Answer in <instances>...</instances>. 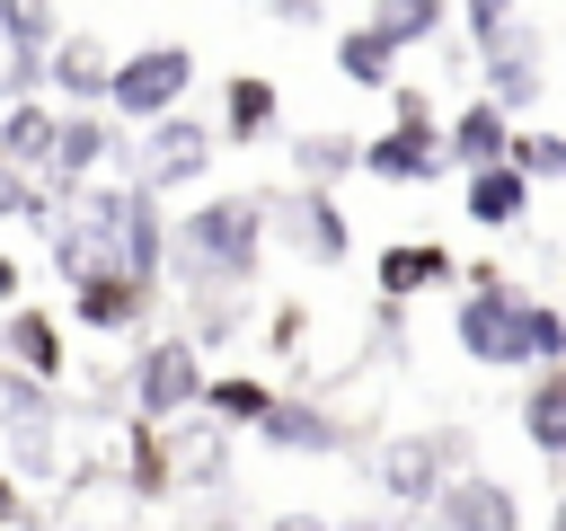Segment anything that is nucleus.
<instances>
[{
  "mask_svg": "<svg viewBox=\"0 0 566 531\" xmlns=\"http://www.w3.org/2000/svg\"><path fill=\"white\" fill-rule=\"evenodd\" d=\"M256 204H239V195H212V204H195L186 221H177V266H186V283H239L248 266H256Z\"/></svg>",
  "mask_w": 566,
  "mask_h": 531,
  "instance_id": "nucleus-1",
  "label": "nucleus"
},
{
  "mask_svg": "<svg viewBox=\"0 0 566 531\" xmlns=\"http://www.w3.org/2000/svg\"><path fill=\"white\" fill-rule=\"evenodd\" d=\"M186 80H195V53H186V44H150V53L106 62V97H115V115H133V124H159V115L186 97Z\"/></svg>",
  "mask_w": 566,
  "mask_h": 531,
  "instance_id": "nucleus-2",
  "label": "nucleus"
},
{
  "mask_svg": "<svg viewBox=\"0 0 566 531\" xmlns=\"http://www.w3.org/2000/svg\"><path fill=\"white\" fill-rule=\"evenodd\" d=\"M195 398H203L195 345H177V336L142 345V363H133V407H142V416H177V407H195Z\"/></svg>",
  "mask_w": 566,
  "mask_h": 531,
  "instance_id": "nucleus-3",
  "label": "nucleus"
},
{
  "mask_svg": "<svg viewBox=\"0 0 566 531\" xmlns=\"http://www.w3.org/2000/svg\"><path fill=\"white\" fill-rule=\"evenodd\" d=\"M486 80H495V88H486V106H495V115H513V106H531V97L548 88V80H539V35H531L522 18L486 35Z\"/></svg>",
  "mask_w": 566,
  "mask_h": 531,
  "instance_id": "nucleus-4",
  "label": "nucleus"
},
{
  "mask_svg": "<svg viewBox=\"0 0 566 531\" xmlns=\"http://www.w3.org/2000/svg\"><path fill=\"white\" fill-rule=\"evenodd\" d=\"M203 159H212V133L186 124V115H159L150 142H142V195H159V186H195Z\"/></svg>",
  "mask_w": 566,
  "mask_h": 531,
  "instance_id": "nucleus-5",
  "label": "nucleus"
},
{
  "mask_svg": "<svg viewBox=\"0 0 566 531\" xmlns=\"http://www.w3.org/2000/svg\"><path fill=\"white\" fill-rule=\"evenodd\" d=\"M513 310H522V292H504L495 274L460 301V345H469V363H486V372H513Z\"/></svg>",
  "mask_w": 566,
  "mask_h": 531,
  "instance_id": "nucleus-6",
  "label": "nucleus"
},
{
  "mask_svg": "<svg viewBox=\"0 0 566 531\" xmlns=\"http://www.w3.org/2000/svg\"><path fill=\"white\" fill-rule=\"evenodd\" d=\"M363 168H371V177H398V186L433 177V168H442V133H433V115H398L380 142H363Z\"/></svg>",
  "mask_w": 566,
  "mask_h": 531,
  "instance_id": "nucleus-7",
  "label": "nucleus"
},
{
  "mask_svg": "<svg viewBox=\"0 0 566 531\" xmlns=\"http://www.w3.org/2000/svg\"><path fill=\"white\" fill-rule=\"evenodd\" d=\"M433 513H442V531H522V504L504 478H451L433 496Z\"/></svg>",
  "mask_w": 566,
  "mask_h": 531,
  "instance_id": "nucleus-8",
  "label": "nucleus"
},
{
  "mask_svg": "<svg viewBox=\"0 0 566 531\" xmlns=\"http://www.w3.org/2000/svg\"><path fill=\"white\" fill-rule=\"evenodd\" d=\"M504 150H513V115H495L486 97H469L460 124L442 133V159H460L469 177H478V168H504Z\"/></svg>",
  "mask_w": 566,
  "mask_h": 531,
  "instance_id": "nucleus-9",
  "label": "nucleus"
},
{
  "mask_svg": "<svg viewBox=\"0 0 566 531\" xmlns=\"http://www.w3.org/2000/svg\"><path fill=\"white\" fill-rule=\"evenodd\" d=\"M142 310H150V292H142V283H124L115 266L80 274V292H71V319H80V327H133Z\"/></svg>",
  "mask_w": 566,
  "mask_h": 531,
  "instance_id": "nucleus-10",
  "label": "nucleus"
},
{
  "mask_svg": "<svg viewBox=\"0 0 566 531\" xmlns=\"http://www.w3.org/2000/svg\"><path fill=\"white\" fill-rule=\"evenodd\" d=\"M380 478H389L398 504H433V496H442V451H433L424 434H398L389 460H380Z\"/></svg>",
  "mask_w": 566,
  "mask_h": 531,
  "instance_id": "nucleus-11",
  "label": "nucleus"
},
{
  "mask_svg": "<svg viewBox=\"0 0 566 531\" xmlns=\"http://www.w3.org/2000/svg\"><path fill=\"white\" fill-rule=\"evenodd\" d=\"M0 363H18L27 381H53V372H62V327H53L44 310H18V319L0 327Z\"/></svg>",
  "mask_w": 566,
  "mask_h": 531,
  "instance_id": "nucleus-12",
  "label": "nucleus"
},
{
  "mask_svg": "<svg viewBox=\"0 0 566 531\" xmlns=\"http://www.w3.org/2000/svg\"><path fill=\"white\" fill-rule=\"evenodd\" d=\"M44 80H53L71 106H88V97H106V53H97L88 35H62V44H53V62H44Z\"/></svg>",
  "mask_w": 566,
  "mask_h": 531,
  "instance_id": "nucleus-13",
  "label": "nucleus"
},
{
  "mask_svg": "<svg viewBox=\"0 0 566 531\" xmlns=\"http://www.w3.org/2000/svg\"><path fill=\"white\" fill-rule=\"evenodd\" d=\"M256 434H265L274 451H336V442H345V434H336L318 407H292V398H274V407L256 416Z\"/></svg>",
  "mask_w": 566,
  "mask_h": 531,
  "instance_id": "nucleus-14",
  "label": "nucleus"
},
{
  "mask_svg": "<svg viewBox=\"0 0 566 531\" xmlns=\"http://www.w3.org/2000/svg\"><path fill=\"white\" fill-rule=\"evenodd\" d=\"M531 212V186L513 177V168H478L469 177V221H486V230H513Z\"/></svg>",
  "mask_w": 566,
  "mask_h": 531,
  "instance_id": "nucleus-15",
  "label": "nucleus"
},
{
  "mask_svg": "<svg viewBox=\"0 0 566 531\" xmlns=\"http://www.w3.org/2000/svg\"><path fill=\"white\" fill-rule=\"evenodd\" d=\"M557 354H566V319H557L548 301H522V310H513V363L557 372Z\"/></svg>",
  "mask_w": 566,
  "mask_h": 531,
  "instance_id": "nucleus-16",
  "label": "nucleus"
},
{
  "mask_svg": "<svg viewBox=\"0 0 566 531\" xmlns=\"http://www.w3.org/2000/svg\"><path fill=\"white\" fill-rule=\"evenodd\" d=\"M522 434H531V451H566V372H539V381H531Z\"/></svg>",
  "mask_w": 566,
  "mask_h": 531,
  "instance_id": "nucleus-17",
  "label": "nucleus"
},
{
  "mask_svg": "<svg viewBox=\"0 0 566 531\" xmlns=\"http://www.w3.org/2000/svg\"><path fill=\"white\" fill-rule=\"evenodd\" d=\"M53 159V115L44 106H9L0 115V168H35Z\"/></svg>",
  "mask_w": 566,
  "mask_h": 531,
  "instance_id": "nucleus-18",
  "label": "nucleus"
},
{
  "mask_svg": "<svg viewBox=\"0 0 566 531\" xmlns=\"http://www.w3.org/2000/svg\"><path fill=\"white\" fill-rule=\"evenodd\" d=\"M106 159V124L97 115H53V168L62 177H88Z\"/></svg>",
  "mask_w": 566,
  "mask_h": 531,
  "instance_id": "nucleus-19",
  "label": "nucleus"
},
{
  "mask_svg": "<svg viewBox=\"0 0 566 531\" xmlns=\"http://www.w3.org/2000/svg\"><path fill=\"white\" fill-rule=\"evenodd\" d=\"M433 18H442V0H371V18H363V35H380V44L398 53V44H416V35H433Z\"/></svg>",
  "mask_w": 566,
  "mask_h": 531,
  "instance_id": "nucleus-20",
  "label": "nucleus"
},
{
  "mask_svg": "<svg viewBox=\"0 0 566 531\" xmlns=\"http://www.w3.org/2000/svg\"><path fill=\"white\" fill-rule=\"evenodd\" d=\"M389 62H398V53H389L380 35H363V27H354V35L336 44V71H345L354 88H389Z\"/></svg>",
  "mask_w": 566,
  "mask_h": 531,
  "instance_id": "nucleus-21",
  "label": "nucleus"
},
{
  "mask_svg": "<svg viewBox=\"0 0 566 531\" xmlns=\"http://www.w3.org/2000/svg\"><path fill=\"white\" fill-rule=\"evenodd\" d=\"M292 221H301L292 239H301L310 257H345V221H336V204H327V195H301V204H292Z\"/></svg>",
  "mask_w": 566,
  "mask_h": 531,
  "instance_id": "nucleus-22",
  "label": "nucleus"
},
{
  "mask_svg": "<svg viewBox=\"0 0 566 531\" xmlns=\"http://www.w3.org/2000/svg\"><path fill=\"white\" fill-rule=\"evenodd\" d=\"M442 274H451L442 248H389L380 257V292H416V283H442Z\"/></svg>",
  "mask_w": 566,
  "mask_h": 531,
  "instance_id": "nucleus-23",
  "label": "nucleus"
},
{
  "mask_svg": "<svg viewBox=\"0 0 566 531\" xmlns=\"http://www.w3.org/2000/svg\"><path fill=\"white\" fill-rule=\"evenodd\" d=\"M0 35H9V44L35 62V53L53 44V9H44V0H0Z\"/></svg>",
  "mask_w": 566,
  "mask_h": 531,
  "instance_id": "nucleus-24",
  "label": "nucleus"
},
{
  "mask_svg": "<svg viewBox=\"0 0 566 531\" xmlns=\"http://www.w3.org/2000/svg\"><path fill=\"white\" fill-rule=\"evenodd\" d=\"M274 124V88L265 80H230V142H256Z\"/></svg>",
  "mask_w": 566,
  "mask_h": 531,
  "instance_id": "nucleus-25",
  "label": "nucleus"
},
{
  "mask_svg": "<svg viewBox=\"0 0 566 531\" xmlns=\"http://www.w3.org/2000/svg\"><path fill=\"white\" fill-rule=\"evenodd\" d=\"M504 168H513L522 186H531V177H557V168H566V142H557V133H522V142L504 150Z\"/></svg>",
  "mask_w": 566,
  "mask_h": 531,
  "instance_id": "nucleus-26",
  "label": "nucleus"
},
{
  "mask_svg": "<svg viewBox=\"0 0 566 531\" xmlns=\"http://www.w3.org/2000/svg\"><path fill=\"white\" fill-rule=\"evenodd\" d=\"M274 407V389L265 381H212V416H230V425H256Z\"/></svg>",
  "mask_w": 566,
  "mask_h": 531,
  "instance_id": "nucleus-27",
  "label": "nucleus"
},
{
  "mask_svg": "<svg viewBox=\"0 0 566 531\" xmlns=\"http://www.w3.org/2000/svg\"><path fill=\"white\" fill-rule=\"evenodd\" d=\"M354 159H363V142H345V133H310V142H301V168H310V177H336V168H354Z\"/></svg>",
  "mask_w": 566,
  "mask_h": 531,
  "instance_id": "nucleus-28",
  "label": "nucleus"
},
{
  "mask_svg": "<svg viewBox=\"0 0 566 531\" xmlns=\"http://www.w3.org/2000/svg\"><path fill=\"white\" fill-rule=\"evenodd\" d=\"M44 204H35V186L18 177V168H0V221H35Z\"/></svg>",
  "mask_w": 566,
  "mask_h": 531,
  "instance_id": "nucleus-29",
  "label": "nucleus"
},
{
  "mask_svg": "<svg viewBox=\"0 0 566 531\" xmlns=\"http://www.w3.org/2000/svg\"><path fill=\"white\" fill-rule=\"evenodd\" d=\"M469 9V27H478V44L495 35V27H513V0H460Z\"/></svg>",
  "mask_w": 566,
  "mask_h": 531,
  "instance_id": "nucleus-30",
  "label": "nucleus"
},
{
  "mask_svg": "<svg viewBox=\"0 0 566 531\" xmlns=\"http://www.w3.org/2000/svg\"><path fill=\"white\" fill-rule=\"evenodd\" d=\"M9 292H18V257H0V301H9Z\"/></svg>",
  "mask_w": 566,
  "mask_h": 531,
  "instance_id": "nucleus-31",
  "label": "nucleus"
},
{
  "mask_svg": "<svg viewBox=\"0 0 566 531\" xmlns=\"http://www.w3.org/2000/svg\"><path fill=\"white\" fill-rule=\"evenodd\" d=\"M9 513H18V487H9V478H0V522H9Z\"/></svg>",
  "mask_w": 566,
  "mask_h": 531,
  "instance_id": "nucleus-32",
  "label": "nucleus"
},
{
  "mask_svg": "<svg viewBox=\"0 0 566 531\" xmlns=\"http://www.w3.org/2000/svg\"><path fill=\"white\" fill-rule=\"evenodd\" d=\"M283 531H318V522H310V513H292V522H283Z\"/></svg>",
  "mask_w": 566,
  "mask_h": 531,
  "instance_id": "nucleus-33",
  "label": "nucleus"
},
{
  "mask_svg": "<svg viewBox=\"0 0 566 531\" xmlns=\"http://www.w3.org/2000/svg\"><path fill=\"white\" fill-rule=\"evenodd\" d=\"M345 531H380V522H345Z\"/></svg>",
  "mask_w": 566,
  "mask_h": 531,
  "instance_id": "nucleus-34",
  "label": "nucleus"
}]
</instances>
